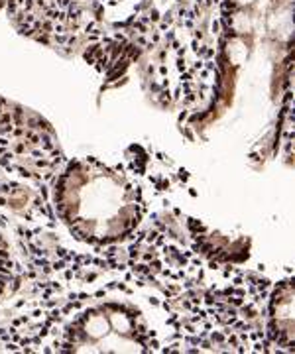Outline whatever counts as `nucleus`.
Listing matches in <instances>:
<instances>
[{
	"label": "nucleus",
	"instance_id": "f257e3e1",
	"mask_svg": "<svg viewBox=\"0 0 295 354\" xmlns=\"http://www.w3.org/2000/svg\"><path fill=\"white\" fill-rule=\"evenodd\" d=\"M10 260H8V252L4 248V242L0 238V293H2L6 281H8V276H10Z\"/></svg>",
	"mask_w": 295,
	"mask_h": 354
}]
</instances>
